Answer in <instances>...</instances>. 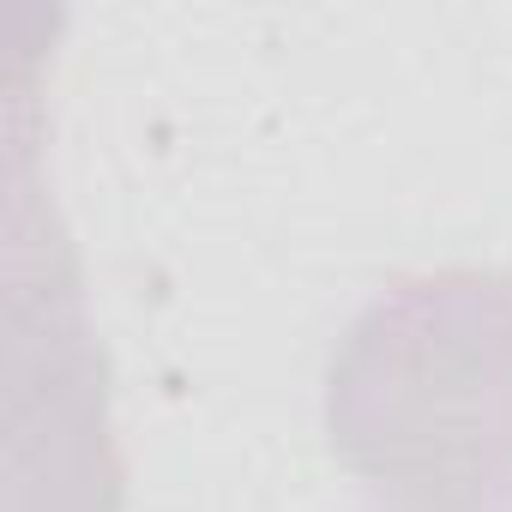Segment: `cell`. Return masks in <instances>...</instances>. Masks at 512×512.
<instances>
[{"label": "cell", "mask_w": 512, "mask_h": 512, "mask_svg": "<svg viewBox=\"0 0 512 512\" xmlns=\"http://www.w3.org/2000/svg\"><path fill=\"white\" fill-rule=\"evenodd\" d=\"M7 223V512H121L127 458L109 356L85 314L79 253L55 199H37L25 151Z\"/></svg>", "instance_id": "cell-2"}, {"label": "cell", "mask_w": 512, "mask_h": 512, "mask_svg": "<svg viewBox=\"0 0 512 512\" xmlns=\"http://www.w3.org/2000/svg\"><path fill=\"white\" fill-rule=\"evenodd\" d=\"M326 452L398 506L512 494V266L380 284L320 380Z\"/></svg>", "instance_id": "cell-1"}, {"label": "cell", "mask_w": 512, "mask_h": 512, "mask_svg": "<svg viewBox=\"0 0 512 512\" xmlns=\"http://www.w3.org/2000/svg\"><path fill=\"white\" fill-rule=\"evenodd\" d=\"M368 512H512V494H494V500H464V506H398V500H374Z\"/></svg>", "instance_id": "cell-3"}]
</instances>
